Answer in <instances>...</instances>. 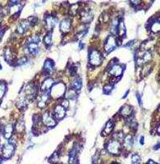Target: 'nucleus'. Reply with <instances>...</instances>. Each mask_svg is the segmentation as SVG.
Masks as SVG:
<instances>
[{"mask_svg":"<svg viewBox=\"0 0 160 164\" xmlns=\"http://www.w3.org/2000/svg\"><path fill=\"white\" fill-rule=\"evenodd\" d=\"M58 160H59V155L58 154V152H55L54 154L52 155L50 159H49V161L53 162V163H57Z\"/></svg>","mask_w":160,"mask_h":164,"instance_id":"36","label":"nucleus"},{"mask_svg":"<svg viewBox=\"0 0 160 164\" xmlns=\"http://www.w3.org/2000/svg\"><path fill=\"white\" fill-rule=\"evenodd\" d=\"M109 74L113 76L117 77L120 76L122 72H123L124 70V67L122 65H119V64H113V66L109 67Z\"/></svg>","mask_w":160,"mask_h":164,"instance_id":"9","label":"nucleus"},{"mask_svg":"<svg viewBox=\"0 0 160 164\" xmlns=\"http://www.w3.org/2000/svg\"><path fill=\"white\" fill-rule=\"evenodd\" d=\"M118 22L119 20L118 19H113V20L112 21V25H111V32L113 35H117V26H118Z\"/></svg>","mask_w":160,"mask_h":164,"instance_id":"30","label":"nucleus"},{"mask_svg":"<svg viewBox=\"0 0 160 164\" xmlns=\"http://www.w3.org/2000/svg\"><path fill=\"white\" fill-rule=\"evenodd\" d=\"M31 26V23L29 22L28 20H21V22L18 24V26L17 27V32L20 35H22L26 32V31H28L30 27Z\"/></svg>","mask_w":160,"mask_h":164,"instance_id":"11","label":"nucleus"},{"mask_svg":"<svg viewBox=\"0 0 160 164\" xmlns=\"http://www.w3.org/2000/svg\"><path fill=\"white\" fill-rule=\"evenodd\" d=\"M128 93H129V90H127V93H126V95H123V99H124V98H126V97H127V95H128Z\"/></svg>","mask_w":160,"mask_h":164,"instance_id":"44","label":"nucleus"},{"mask_svg":"<svg viewBox=\"0 0 160 164\" xmlns=\"http://www.w3.org/2000/svg\"><path fill=\"white\" fill-rule=\"evenodd\" d=\"M112 164H120V163H118V162H113Z\"/></svg>","mask_w":160,"mask_h":164,"instance_id":"48","label":"nucleus"},{"mask_svg":"<svg viewBox=\"0 0 160 164\" xmlns=\"http://www.w3.org/2000/svg\"><path fill=\"white\" fill-rule=\"evenodd\" d=\"M118 44L116 38L113 35L109 36L105 41V44H104V49L107 54L111 53L113 50L116 49L117 45Z\"/></svg>","mask_w":160,"mask_h":164,"instance_id":"5","label":"nucleus"},{"mask_svg":"<svg viewBox=\"0 0 160 164\" xmlns=\"http://www.w3.org/2000/svg\"><path fill=\"white\" fill-rule=\"evenodd\" d=\"M54 85V80L52 78H47L43 81L41 86H40V90L43 92H47L48 90H50Z\"/></svg>","mask_w":160,"mask_h":164,"instance_id":"18","label":"nucleus"},{"mask_svg":"<svg viewBox=\"0 0 160 164\" xmlns=\"http://www.w3.org/2000/svg\"><path fill=\"white\" fill-rule=\"evenodd\" d=\"M36 94V88L32 84H29V85H26L25 88H24V90L21 93V95H23L28 100H31L32 99H34V98H35Z\"/></svg>","mask_w":160,"mask_h":164,"instance_id":"4","label":"nucleus"},{"mask_svg":"<svg viewBox=\"0 0 160 164\" xmlns=\"http://www.w3.org/2000/svg\"><path fill=\"white\" fill-rule=\"evenodd\" d=\"M89 62H90V64L95 66V67H98L101 65L102 62H103V56L100 52L96 49H92V51L90 53Z\"/></svg>","mask_w":160,"mask_h":164,"instance_id":"1","label":"nucleus"},{"mask_svg":"<svg viewBox=\"0 0 160 164\" xmlns=\"http://www.w3.org/2000/svg\"><path fill=\"white\" fill-rule=\"evenodd\" d=\"M27 103H28V99H27L23 95H21V96L19 97L18 100H17V107H18L20 109H23V108H26Z\"/></svg>","mask_w":160,"mask_h":164,"instance_id":"24","label":"nucleus"},{"mask_svg":"<svg viewBox=\"0 0 160 164\" xmlns=\"http://www.w3.org/2000/svg\"><path fill=\"white\" fill-rule=\"evenodd\" d=\"M2 69V66H1V64H0V70Z\"/></svg>","mask_w":160,"mask_h":164,"instance_id":"49","label":"nucleus"},{"mask_svg":"<svg viewBox=\"0 0 160 164\" xmlns=\"http://www.w3.org/2000/svg\"><path fill=\"white\" fill-rule=\"evenodd\" d=\"M72 28V21L68 18L63 19L60 23V31L62 34H67Z\"/></svg>","mask_w":160,"mask_h":164,"instance_id":"12","label":"nucleus"},{"mask_svg":"<svg viewBox=\"0 0 160 164\" xmlns=\"http://www.w3.org/2000/svg\"><path fill=\"white\" fill-rule=\"evenodd\" d=\"M113 85H107L104 86V88H103V91H104V93L109 94V92H111L112 90H113Z\"/></svg>","mask_w":160,"mask_h":164,"instance_id":"38","label":"nucleus"},{"mask_svg":"<svg viewBox=\"0 0 160 164\" xmlns=\"http://www.w3.org/2000/svg\"><path fill=\"white\" fill-rule=\"evenodd\" d=\"M152 59V54L150 51L145 50V51L142 52V54H140V56L137 58L136 62L138 66H143V65L146 64L147 62L151 61Z\"/></svg>","mask_w":160,"mask_h":164,"instance_id":"7","label":"nucleus"},{"mask_svg":"<svg viewBox=\"0 0 160 164\" xmlns=\"http://www.w3.org/2000/svg\"><path fill=\"white\" fill-rule=\"evenodd\" d=\"M151 31L153 33H157L159 31V20H156L154 21H153L151 23V28H150Z\"/></svg>","mask_w":160,"mask_h":164,"instance_id":"31","label":"nucleus"},{"mask_svg":"<svg viewBox=\"0 0 160 164\" xmlns=\"http://www.w3.org/2000/svg\"><path fill=\"white\" fill-rule=\"evenodd\" d=\"M26 49L28 51V54L30 53V54H33V55H37L39 52L38 44H35V43H31V42H29V44L26 46Z\"/></svg>","mask_w":160,"mask_h":164,"instance_id":"23","label":"nucleus"},{"mask_svg":"<svg viewBox=\"0 0 160 164\" xmlns=\"http://www.w3.org/2000/svg\"><path fill=\"white\" fill-rule=\"evenodd\" d=\"M60 105H62L63 108L66 109V108H68V105H69V102H68V101H67V99H62V102H61V104Z\"/></svg>","mask_w":160,"mask_h":164,"instance_id":"39","label":"nucleus"},{"mask_svg":"<svg viewBox=\"0 0 160 164\" xmlns=\"http://www.w3.org/2000/svg\"><path fill=\"white\" fill-rule=\"evenodd\" d=\"M26 62H27V58H21L17 62V63H18V65H23Z\"/></svg>","mask_w":160,"mask_h":164,"instance_id":"40","label":"nucleus"},{"mask_svg":"<svg viewBox=\"0 0 160 164\" xmlns=\"http://www.w3.org/2000/svg\"><path fill=\"white\" fill-rule=\"evenodd\" d=\"M65 99H75L77 97V93L76 90L71 89V90H67V92H65Z\"/></svg>","mask_w":160,"mask_h":164,"instance_id":"26","label":"nucleus"},{"mask_svg":"<svg viewBox=\"0 0 160 164\" xmlns=\"http://www.w3.org/2000/svg\"><path fill=\"white\" fill-rule=\"evenodd\" d=\"M76 154H77V149L76 148H73L71 152H70L69 154V162L70 163H72L76 158Z\"/></svg>","mask_w":160,"mask_h":164,"instance_id":"34","label":"nucleus"},{"mask_svg":"<svg viewBox=\"0 0 160 164\" xmlns=\"http://www.w3.org/2000/svg\"><path fill=\"white\" fill-rule=\"evenodd\" d=\"M7 90V84L5 82L0 81V99L4 96Z\"/></svg>","mask_w":160,"mask_h":164,"instance_id":"32","label":"nucleus"},{"mask_svg":"<svg viewBox=\"0 0 160 164\" xmlns=\"http://www.w3.org/2000/svg\"><path fill=\"white\" fill-rule=\"evenodd\" d=\"M0 39H1V38H0Z\"/></svg>","mask_w":160,"mask_h":164,"instance_id":"51","label":"nucleus"},{"mask_svg":"<svg viewBox=\"0 0 160 164\" xmlns=\"http://www.w3.org/2000/svg\"><path fill=\"white\" fill-rule=\"evenodd\" d=\"M133 146V137L132 135H127L123 139V147L127 151H130Z\"/></svg>","mask_w":160,"mask_h":164,"instance_id":"16","label":"nucleus"},{"mask_svg":"<svg viewBox=\"0 0 160 164\" xmlns=\"http://www.w3.org/2000/svg\"><path fill=\"white\" fill-rule=\"evenodd\" d=\"M4 58L8 63H12L15 60V54H14L13 49H10V48L6 49L5 51H4Z\"/></svg>","mask_w":160,"mask_h":164,"instance_id":"20","label":"nucleus"},{"mask_svg":"<svg viewBox=\"0 0 160 164\" xmlns=\"http://www.w3.org/2000/svg\"><path fill=\"white\" fill-rule=\"evenodd\" d=\"M2 17H2V16H0V23H1V21H2Z\"/></svg>","mask_w":160,"mask_h":164,"instance_id":"47","label":"nucleus"},{"mask_svg":"<svg viewBox=\"0 0 160 164\" xmlns=\"http://www.w3.org/2000/svg\"><path fill=\"white\" fill-rule=\"evenodd\" d=\"M1 162H2V160H1V158H0V164H1Z\"/></svg>","mask_w":160,"mask_h":164,"instance_id":"50","label":"nucleus"},{"mask_svg":"<svg viewBox=\"0 0 160 164\" xmlns=\"http://www.w3.org/2000/svg\"><path fill=\"white\" fill-rule=\"evenodd\" d=\"M94 17L93 13L91 11L84 10L80 13V20L84 23H89L91 22Z\"/></svg>","mask_w":160,"mask_h":164,"instance_id":"15","label":"nucleus"},{"mask_svg":"<svg viewBox=\"0 0 160 164\" xmlns=\"http://www.w3.org/2000/svg\"><path fill=\"white\" fill-rule=\"evenodd\" d=\"M119 36H124L126 34V26L124 23L123 20H120L118 22V26H117V33Z\"/></svg>","mask_w":160,"mask_h":164,"instance_id":"25","label":"nucleus"},{"mask_svg":"<svg viewBox=\"0 0 160 164\" xmlns=\"http://www.w3.org/2000/svg\"><path fill=\"white\" fill-rule=\"evenodd\" d=\"M158 148H159V144H158V145H156V146H155L154 149H158Z\"/></svg>","mask_w":160,"mask_h":164,"instance_id":"45","label":"nucleus"},{"mask_svg":"<svg viewBox=\"0 0 160 164\" xmlns=\"http://www.w3.org/2000/svg\"><path fill=\"white\" fill-rule=\"evenodd\" d=\"M140 158L138 154H134L132 158V164H140Z\"/></svg>","mask_w":160,"mask_h":164,"instance_id":"37","label":"nucleus"},{"mask_svg":"<svg viewBox=\"0 0 160 164\" xmlns=\"http://www.w3.org/2000/svg\"><path fill=\"white\" fill-rule=\"evenodd\" d=\"M44 44H46L47 46L49 47L51 46L52 44V32L51 31H49V33L47 34L46 35L44 36Z\"/></svg>","mask_w":160,"mask_h":164,"instance_id":"33","label":"nucleus"},{"mask_svg":"<svg viewBox=\"0 0 160 164\" xmlns=\"http://www.w3.org/2000/svg\"><path fill=\"white\" fill-rule=\"evenodd\" d=\"M65 92H66V85L62 83H59L57 85H53V87L51 88L50 95L54 99H58L65 95Z\"/></svg>","mask_w":160,"mask_h":164,"instance_id":"3","label":"nucleus"},{"mask_svg":"<svg viewBox=\"0 0 160 164\" xmlns=\"http://www.w3.org/2000/svg\"><path fill=\"white\" fill-rule=\"evenodd\" d=\"M14 129L17 132H22L25 130V125H24V121L22 119H20V120L16 123V125L14 126Z\"/></svg>","mask_w":160,"mask_h":164,"instance_id":"28","label":"nucleus"},{"mask_svg":"<svg viewBox=\"0 0 160 164\" xmlns=\"http://www.w3.org/2000/svg\"><path fill=\"white\" fill-rule=\"evenodd\" d=\"M44 71L47 74H52L54 71V63L51 59H47L46 61L44 62Z\"/></svg>","mask_w":160,"mask_h":164,"instance_id":"17","label":"nucleus"},{"mask_svg":"<svg viewBox=\"0 0 160 164\" xmlns=\"http://www.w3.org/2000/svg\"><path fill=\"white\" fill-rule=\"evenodd\" d=\"M107 150L109 153L114 155H117L120 154L121 151V145L120 141L117 140H112L107 144Z\"/></svg>","mask_w":160,"mask_h":164,"instance_id":"2","label":"nucleus"},{"mask_svg":"<svg viewBox=\"0 0 160 164\" xmlns=\"http://www.w3.org/2000/svg\"><path fill=\"white\" fill-rule=\"evenodd\" d=\"M119 113H120V115H121L124 117H128L132 114V108L128 104H126V105L121 107Z\"/></svg>","mask_w":160,"mask_h":164,"instance_id":"21","label":"nucleus"},{"mask_svg":"<svg viewBox=\"0 0 160 164\" xmlns=\"http://www.w3.org/2000/svg\"><path fill=\"white\" fill-rule=\"evenodd\" d=\"M79 8H80V5L78 3H75V4H73V5L70 6L69 8V13L72 16H75L78 13V11H79Z\"/></svg>","mask_w":160,"mask_h":164,"instance_id":"29","label":"nucleus"},{"mask_svg":"<svg viewBox=\"0 0 160 164\" xmlns=\"http://www.w3.org/2000/svg\"><path fill=\"white\" fill-rule=\"evenodd\" d=\"M54 117L56 119H58V120H61L62 118L64 117L65 115H66V109H65L62 105L60 104H58L54 108Z\"/></svg>","mask_w":160,"mask_h":164,"instance_id":"13","label":"nucleus"},{"mask_svg":"<svg viewBox=\"0 0 160 164\" xmlns=\"http://www.w3.org/2000/svg\"><path fill=\"white\" fill-rule=\"evenodd\" d=\"M144 140H145L144 136H141V137H140V144H141V145H143V144H144Z\"/></svg>","mask_w":160,"mask_h":164,"instance_id":"41","label":"nucleus"},{"mask_svg":"<svg viewBox=\"0 0 160 164\" xmlns=\"http://www.w3.org/2000/svg\"><path fill=\"white\" fill-rule=\"evenodd\" d=\"M113 128H114V121L113 120H109L108 122L106 123L105 127H104L103 132H102V136H108V135H109V134L113 131Z\"/></svg>","mask_w":160,"mask_h":164,"instance_id":"22","label":"nucleus"},{"mask_svg":"<svg viewBox=\"0 0 160 164\" xmlns=\"http://www.w3.org/2000/svg\"><path fill=\"white\" fill-rule=\"evenodd\" d=\"M75 164H79V161H78V160H76Z\"/></svg>","mask_w":160,"mask_h":164,"instance_id":"46","label":"nucleus"},{"mask_svg":"<svg viewBox=\"0 0 160 164\" xmlns=\"http://www.w3.org/2000/svg\"><path fill=\"white\" fill-rule=\"evenodd\" d=\"M41 120L42 122L44 123V126H48V127H53V126H54L56 125L55 117L49 112H46V113H44Z\"/></svg>","mask_w":160,"mask_h":164,"instance_id":"8","label":"nucleus"},{"mask_svg":"<svg viewBox=\"0 0 160 164\" xmlns=\"http://www.w3.org/2000/svg\"><path fill=\"white\" fill-rule=\"evenodd\" d=\"M72 87L73 90H79L82 87V80L80 78H76V79L73 80V81L72 82Z\"/></svg>","mask_w":160,"mask_h":164,"instance_id":"27","label":"nucleus"},{"mask_svg":"<svg viewBox=\"0 0 160 164\" xmlns=\"http://www.w3.org/2000/svg\"><path fill=\"white\" fill-rule=\"evenodd\" d=\"M148 164H157L155 162H154L153 160H150V161L148 162Z\"/></svg>","mask_w":160,"mask_h":164,"instance_id":"43","label":"nucleus"},{"mask_svg":"<svg viewBox=\"0 0 160 164\" xmlns=\"http://www.w3.org/2000/svg\"><path fill=\"white\" fill-rule=\"evenodd\" d=\"M55 24H56V19L53 15H48L45 18V26L49 31H51L54 29Z\"/></svg>","mask_w":160,"mask_h":164,"instance_id":"19","label":"nucleus"},{"mask_svg":"<svg viewBox=\"0 0 160 164\" xmlns=\"http://www.w3.org/2000/svg\"><path fill=\"white\" fill-rule=\"evenodd\" d=\"M137 99H138V101H139V104H140V106H142L141 99H140V96H139V95H137Z\"/></svg>","mask_w":160,"mask_h":164,"instance_id":"42","label":"nucleus"},{"mask_svg":"<svg viewBox=\"0 0 160 164\" xmlns=\"http://www.w3.org/2000/svg\"><path fill=\"white\" fill-rule=\"evenodd\" d=\"M29 42H31V43H35V44H37L39 42H40V38H39V35H34L31 37V38L29 39Z\"/></svg>","mask_w":160,"mask_h":164,"instance_id":"35","label":"nucleus"},{"mask_svg":"<svg viewBox=\"0 0 160 164\" xmlns=\"http://www.w3.org/2000/svg\"><path fill=\"white\" fill-rule=\"evenodd\" d=\"M15 131V129H14V126H13V124H7L4 126V128H3V136H4V138L7 139V140H10L12 138V136L13 135V132Z\"/></svg>","mask_w":160,"mask_h":164,"instance_id":"14","label":"nucleus"},{"mask_svg":"<svg viewBox=\"0 0 160 164\" xmlns=\"http://www.w3.org/2000/svg\"><path fill=\"white\" fill-rule=\"evenodd\" d=\"M49 99H50V95L48 91L42 93L41 95L38 99V107L39 108H45L47 106V103L49 102Z\"/></svg>","mask_w":160,"mask_h":164,"instance_id":"10","label":"nucleus"},{"mask_svg":"<svg viewBox=\"0 0 160 164\" xmlns=\"http://www.w3.org/2000/svg\"><path fill=\"white\" fill-rule=\"evenodd\" d=\"M15 151V145L14 144L8 142L5 144L3 146L2 149V155H3V158H10L14 154Z\"/></svg>","mask_w":160,"mask_h":164,"instance_id":"6","label":"nucleus"}]
</instances>
